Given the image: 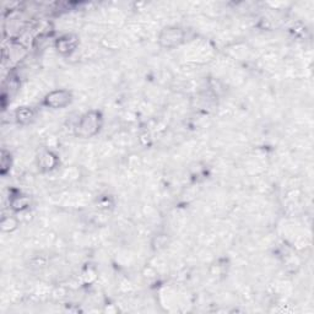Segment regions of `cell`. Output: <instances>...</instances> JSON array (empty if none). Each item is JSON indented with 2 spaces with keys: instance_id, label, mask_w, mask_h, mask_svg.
Masks as SVG:
<instances>
[{
  "instance_id": "cell-1",
  "label": "cell",
  "mask_w": 314,
  "mask_h": 314,
  "mask_svg": "<svg viewBox=\"0 0 314 314\" xmlns=\"http://www.w3.org/2000/svg\"><path fill=\"white\" fill-rule=\"evenodd\" d=\"M102 125L101 113L97 111H90L85 113L77 121L76 134L81 138H91L99 131Z\"/></svg>"
},
{
  "instance_id": "cell-2",
  "label": "cell",
  "mask_w": 314,
  "mask_h": 314,
  "mask_svg": "<svg viewBox=\"0 0 314 314\" xmlns=\"http://www.w3.org/2000/svg\"><path fill=\"white\" fill-rule=\"evenodd\" d=\"M72 101V95L69 90H53L46 95L43 98V104L48 108L60 109L69 106Z\"/></svg>"
},
{
  "instance_id": "cell-3",
  "label": "cell",
  "mask_w": 314,
  "mask_h": 314,
  "mask_svg": "<svg viewBox=\"0 0 314 314\" xmlns=\"http://www.w3.org/2000/svg\"><path fill=\"white\" fill-rule=\"evenodd\" d=\"M184 31L177 26H169L160 32L159 42L165 48H174L184 41Z\"/></svg>"
},
{
  "instance_id": "cell-4",
  "label": "cell",
  "mask_w": 314,
  "mask_h": 314,
  "mask_svg": "<svg viewBox=\"0 0 314 314\" xmlns=\"http://www.w3.org/2000/svg\"><path fill=\"white\" fill-rule=\"evenodd\" d=\"M79 45V40L74 35H65L58 38L55 42V48L63 55H69L74 52Z\"/></svg>"
},
{
  "instance_id": "cell-5",
  "label": "cell",
  "mask_w": 314,
  "mask_h": 314,
  "mask_svg": "<svg viewBox=\"0 0 314 314\" xmlns=\"http://www.w3.org/2000/svg\"><path fill=\"white\" fill-rule=\"evenodd\" d=\"M31 205L30 196L24 195V194H16L10 198V206L14 211L18 213H24L27 210Z\"/></svg>"
},
{
  "instance_id": "cell-6",
  "label": "cell",
  "mask_w": 314,
  "mask_h": 314,
  "mask_svg": "<svg viewBox=\"0 0 314 314\" xmlns=\"http://www.w3.org/2000/svg\"><path fill=\"white\" fill-rule=\"evenodd\" d=\"M57 156L53 152H50V151H45V152L40 156V159H38V166L42 169H45V171H50V169H53L57 166Z\"/></svg>"
},
{
  "instance_id": "cell-7",
  "label": "cell",
  "mask_w": 314,
  "mask_h": 314,
  "mask_svg": "<svg viewBox=\"0 0 314 314\" xmlns=\"http://www.w3.org/2000/svg\"><path fill=\"white\" fill-rule=\"evenodd\" d=\"M15 118L20 124H28L35 118V112L30 107H21L16 111Z\"/></svg>"
},
{
  "instance_id": "cell-8",
  "label": "cell",
  "mask_w": 314,
  "mask_h": 314,
  "mask_svg": "<svg viewBox=\"0 0 314 314\" xmlns=\"http://www.w3.org/2000/svg\"><path fill=\"white\" fill-rule=\"evenodd\" d=\"M19 226V221L16 220L15 217H4L3 220H1V230H3V232H13V231H15L16 228H18Z\"/></svg>"
},
{
  "instance_id": "cell-9",
  "label": "cell",
  "mask_w": 314,
  "mask_h": 314,
  "mask_svg": "<svg viewBox=\"0 0 314 314\" xmlns=\"http://www.w3.org/2000/svg\"><path fill=\"white\" fill-rule=\"evenodd\" d=\"M169 244V237L167 235H156L152 241V248L155 250H161L167 247Z\"/></svg>"
},
{
  "instance_id": "cell-10",
  "label": "cell",
  "mask_w": 314,
  "mask_h": 314,
  "mask_svg": "<svg viewBox=\"0 0 314 314\" xmlns=\"http://www.w3.org/2000/svg\"><path fill=\"white\" fill-rule=\"evenodd\" d=\"M11 166V156L10 153L6 152L5 150L3 151V157H1V173L5 174L6 172L10 169Z\"/></svg>"
}]
</instances>
